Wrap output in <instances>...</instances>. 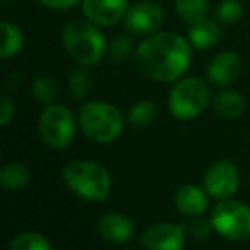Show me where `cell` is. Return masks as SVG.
I'll list each match as a JSON object with an SVG mask.
<instances>
[{"mask_svg":"<svg viewBox=\"0 0 250 250\" xmlns=\"http://www.w3.org/2000/svg\"><path fill=\"white\" fill-rule=\"evenodd\" d=\"M192 60L190 42L175 33H156L136 50L134 63L143 76L160 83L177 81Z\"/></svg>","mask_w":250,"mask_h":250,"instance_id":"obj_1","label":"cell"},{"mask_svg":"<svg viewBox=\"0 0 250 250\" xmlns=\"http://www.w3.org/2000/svg\"><path fill=\"white\" fill-rule=\"evenodd\" d=\"M65 185L84 201L103 202L110 195L111 177L103 165L89 160H76L63 167Z\"/></svg>","mask_w":250,"mask_h":250,"instance_id":"obj_2","label":"cell"},{"mask_svg":"<svg viewBox=\"0 0 250 250\" xmlns=\"http://www.w3.org/2000/svg\"><path fill=\"white\" fill-rule=\"evenodd\" d=\"M96 26L87 18L72 19L63 26V46L81 65H94L106 53V40Z\"/></svg>","mask_w":250,"mask_h":250,"instance_id":"obj_3","label":"cell"},{"mask_svg":"<svg viewBox=\"0 0 250 250\" xmlns=\"http://www.w3.org/2000/svg\"><path fill=\"white\" fill-rule=\"evenodd\" d=\"M79 125L87 139L96 144H110L124 130V117L117 106L104 101H89L79 111Z\"/></svg>","mask_w":250,"mask_h":250,"instance_id":"obj_4","label":"cell"},{"mask_svg":"<svg viewBox=\"0 0 250 250\" xmlns=\"http://www.w3.org/2000/svg\"><path fill=\"white\" fill-rule=\"evenodd\" d=\"M209 87L199 77H185L178 81L170 91L168 108L178 120H190L202 113L209 103Z\"/></svg>","mask_w":250,"mask_h":250,"instance_id":"obj_5","label":"cell"},{"mask_svg":"<svg viewBox=\"0 0 250 250\" xmlns=\"http://www.w3.org/2000/svg\"><path fill=\"white\" fill-rule=\"evenodd\" d=\"M214 231L231 242L250 238V208L243 202L223 199L211 211Z\"/></svg>","mask_w":250,"mask_h":250,"instance_id":"obj_6","label":"cell"},{"mask_svg":"<svg viewBox=\"0 0 250 250\" xmlns=\"http://www.w3.org/2000/svg\"><path fill=\"white\" fill-rule=\"evenodd\" d=\"M40 136L45 141L46 146L53 149H63L74 139L76 124L70 110L63 104L50 103L42 111L38 120Z\"/></svg>","mask_w":250,"mask_h":250,"instance_id":"obj_7","label":"cell"},{"mask_svg":"<svg viewBox=\"0 0 250 250\" xmlns=\"http://www.w3.org/2000/svg\"><path fill=\"white\" fill-rule=\"evenodd\" d=\"M240 184V173L235 163L228 160H221L212 163L204 173V188L208 195L214 199H229Z\"/></svg>","mask_w":250,"mask_h":250,"instance_id":"obj_8","label":"cell"},{"mask_svg":"<svg viewBox=\"0 0 250 250\" xmlns=\"http://www.w3.org/2000/svg\"><path fill=\"white\" fill-rule=\"evenodd\" d=\"M165 22V12L156 2L144 0L125 14V28L134 35H154Z\"/></svg>","mask_w":250,"mask_h":250,"instance_id":"obj_9","label":"cell"},{"mask_svg":"<svg viewBox=\"0 0 250 250\" xmlns=\"http://www.w3.org/2000/svg\"><path fill=\"white\" fill-rule=\"evenodd\" d=\"M184 226L173 223H158L143 233V245L151 250H180L185 247Z\"/></svg>","mask_w":250,"mask_h":250,"instance_id":"obj_10","label":"cell"},{"mask_svg":"<svg viewBox=\"0 0 250 250\" xmlns=\"http://www.w3.org/2000/svg\"><path fill=\"white\" fill-rule=\"evenodd\" d=\"M83 12L98 26H113L127 14V0H83Z\"/></svg>","mask_w":250,"mask_h":250,"instance_id":"obj_11","label":"cell"},{"mask_svg":"<svg viewBox=\"0 0 250 250\" xmlns=\"http://www.w3.org/2000/svg\"><path fill=\"white\" fill-rule=\"evenodd\" d=\"M242 72V60L235 52H223L211 60L208 67L209 81L216 86H229Z\"/></svg>","mask_w":250,"mask_h":250,"instance_id":"obj_12","label":"cell"},{"mask_svg":"<svg viewBox=\"0 0 250 250\" xmlns=\"http://www.w3.org/2000/svg\"><path fill=\"white\" fill-rule=\"evenodd\" d=\"M98 231L106 242L127 243L134 236V223L127 216L118 214V212H106L98 219Z\"/></svg>","mask_w":250,"mask_h":250,"instance_id":"obj_13","label":"cell"},{"mask_svg":"<svg viewBox=\"0 0 250 250\" xmlns=\"http://www.w3.org/2000/svg\"><path fill=\"white\" fill-rule=\"evenodd\" d=\"M208 192H204L202 188L195 187V185H182L175 194V208L180 214L184 216H201L208 208Z\"/></svg>","mask_w":250,"mask_h":250,"instance_id":"obj_14","label":"cell"},{"mask_svg":"<svg viewBox=\"0 0 250 250\" xmlns=\"http://www.w3.org/2000/svg\"><path fill=\"white\" fill-rule=\"evenodd\" d=\"M219 40V28L216 22L202 19V21L190 24L188 29V42L197 50H209L218 43Z\"/></svg>","mask_w":250,"mask_h":250,"instance_id":"obj_15","label":"cell"},{"mask_svg":"<svg viewBox=\"0 0 250 250\" xmlns=\"http://www.w3.org/2000/svg\"><path fill=\"white\" fill-rule=\"evenodd\" d=\"M29 168L24 163H7L2 167L0 171V184L5 190H19V188L26 187L29 184Z\"/></svg>","mask_w":250,"mask_h":250,"instance_id":"obj_16","label":"cell"},{"mask_svg":"<svg viewBox=\"0 0 250 250\" xmlns=\"http://www.w3.org/2000/svg\"><path fill=\"white\" fill-rule=\"evenodd\" d=\"M214 108L225 118H238L245 111V100L236 91H221L214 98Z\"/></svg>","mask_w":250,"mask_h":250,"instance_id":"obj_17","label":"cell"},{"mask_svg":"<svg viewBox=\"0 0 250 250\" xmlns=\"http://www.w3.org/2000/svg\"><path fill=\"white\" fill-rule=\"evenodd\" d=\"M22 43H24V36H22L21 29L9 21L2 22V46H0V55L4 57V59H11L16 53H19V50L22 48Z\"/></svg>","mask_w":250,"mask_h":250,"instance_id":"obj_18","label":"cell"},{"mask_svg":"<svg viewBox=\"0 0 250 250\" xmlns=\"http://www.w3.org/2000/svg\"><path fill=\"white\" fill-rule=\"evenodd\" d=\"M67 89L76 100L86 98L93 89V74H91V70L86 69V65L72 70L69 81H67Z\"/></svg>","mask_w":250,"mask_h":250,"instance_id":"obj_19","label":"cell"},{"mask_svg":"<svg viewBox=\"0 0 250 250\" xmlns=\"http://www.w3.org/2000/svg\"><path fill=\"white\" fill-rule=\"evenodd\" d=\"M175 9L187 24H195L206 19L208 2L206 0H175Z\"/></svg>","mask_w":250,"mask_h":250,"instance_id":"obj_20","label":"cell"},{"mask_svg":"<svg viewBox=\"0 0 250 250\" xmlns=\"http://www.w3.org/2000/svg\"><path fill=\"white\" fill-rule=\"evenodd\" d=\"M158 115V106L154 101L151 100H143L139 103H136L129 111V122L132 127L143 129L147 127L149 124H153L154 118Z\"/></svg>","mask_w":250,"mask_h":250,"instance_id":"obj_21","label":"cell"},{"mask_svg":"<svg viewBox=\"0 0 250 250\" xmlns=\"http://www.w3.org/2000/svg\"><path fill=\"white\" fill-rule=\"evenodd\" d=\"M9 249L11 250H50L52 245L43 236L42 233L36 231H22L16 235L14 238L9 242Z\"/></svg>","mask_w":250,"mask_h":250,"instance_id":"obj_22","label":"cell"},{"mask_svg":"<svg viewBox=\"0 0 250 250\" xmlns=\"http://www.w3.org/2000/svg\"><path fill=\"white\" fill-rule=\"evenodd\" d=\"M31 91H33L35 100L42 104L53 103V100L57 98V93H59V89H57V83L46 76L36 77L35 83H33Z\"/></svg>","mask_w":250,"mask_h":250,"instance_id":"obj_23","label":"cell"},{"mask_svg":"<svg viewBox=\"0 0 250 250\" xmlns=\"http://www.w3.org/2000/svg\"><path fill=\"white\" fill-rule=\"evenodd\" d=\"M182 226H184L185 235L190 236V238L195 240V242L206 240L209 235H211L212 229H214V226H212L211 219L208 221V219L197 218V216H194V218H192L190 221L182 223Z\"/></svg>","mask_w":250,"mask_h":250,"instance_id":"obj_24","label":"cell"},{"mask_svg":"<svg viewBox=\"0 0 250 250\" xmlns=\"http://www.w3.org/2000/svg\"><path fill=\"white\" fill-rule=\"evenodd\" d=\"M216 16L225 24H233L238 22L243 16V5L238 0H223L221 4L216 9Z\"/></svg>","mask_w":250,"mask_h":250,"instance_id":"obj_25","label":"cell"},{"mask_svg":"<svg viewBox=\"0 0 250 250\" xmlns=\"http://www.w3.org/2000/svg\"><path fill=\"white\" fill-rule=\"evenodd\" d=\"M108 53H110V59L113 60V62H117V63L124 62V60L129 59L130 53H132V40L125 35L115 36L110 43Z\"/></svg>","mask_w":250,"mask_h":250,"instance_id":"obj_26","label":"cell"},{"mask_svg":"<svg viewBox=\"0 0 250 250\" xmlns=\"http://www.w3.org/2000/svg\"><path fill=\"white\" fill-rule=\"evenodd\" d=\"M14 113H16V106L12 103V100L9 96H4L2 98V104H0V124L4 125H9L11 120L14 118Z\"/></svg>","mask_w":250,"mask_h":250,"instance_id":"obj_27","label":"cell"},{"mask_svg":"<svg viewBox=\"0 0 250 250\" xmlns=\"http://www.w3.org/2000/svg\"><path fill=\"white\" fill-rule=\"evenodd\" d=\"M43 5L50 9H57V11H65V9H72L77 5L81 0H40Z\"/></svg>","mask_w":250,"mask_h":250,"instance_id":"obj_28","label":"cell"}]
</instances>
